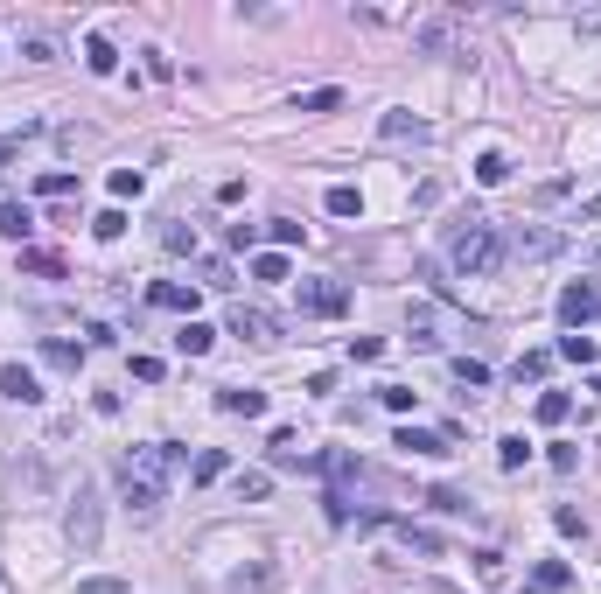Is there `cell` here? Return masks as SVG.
Wrapping results in <instances>:
<instances>
[{
    "instance_id": "cell-13",
    "label": "cell",
    "mask_w": 601,
    "mask_h": 594,
    "mask_svg": "<svg viewBox=\"0 0 601 594\" xmlns=\"http://www.w3.org/2000/svg\"><path fill=\"white\" fill-rule=\"evenodd\" d=\"M42 364H50V371H70V378H78L84 343H63V336H50V343H42Z\"/></svg>"
},
{
    "instance_id": "cell-19",
    "label": "cell",
    "mask_w": 601,
    "mask_h": 594,
    "mask_svg": "<svg viewBox=\"0 0 601 594\" xmlns=\"http://www.w3.org/2000/svg\"><path fill=\"white\" fill-rule=\"evenodd\" d=\"M0 231H7V238L22 245L28 231H35V217H28V203H0Z\"/></svg>"
},
{
    "instance_id": "cell-5",
    "label": "cell",
    "mask_w": 601,
    "mask_h": 594,
    "mask_svg": "<svg viewBox=\"0 0 601 594\" xmlns=\"http://www.w3.org/2000/svg\"><path fill=\"white\" fill-rule=\"evenodd\" d=\"M343 308H350L343 280H301V315H343Z\"/></svg>"
},
{
    "instance_id": "cell-20",
    "label": "cell",
    "mask_w": 601,
    "mask_h": 594,
    "mask_svg": "<svg viewBox=\"0 0 601 594\" xmlns=\"http://www.w3.org/2000/svg\"><path fill=\"white\" fill-rule=\"evenodd\" d=\"M273 461H280V469H308V455H301V433H273Z\"/></svg>"
},
{
    "instance_id": "cell-30",
    "label": "cell",
    "mask_w": 601,
    "mask_h": 594,
    "mask_svg": "<svg viewBox=\"0 0 601 594\" xmlns=\"http://www.w3.org/2000/svg\"><path fill=\"white\" fill-rule=\"evenodd\" d=\"M336 106H343L336 84H322V91H308V98H301V112H308V119H322V112H336Z\"/></svg>"
},
{
    "instance_id": "cell-25",
    "label": "cell",
    "mask_w": 601,
    "mask_h": 594,
    "mask_svg": "<svg viewBox=\"0 0 601 594\" xmlns=\"http://www.w3.org/2000/svg\"><path fill=\"white\" fill-rule=\"evenodd\" d=\"M413 42H419V50H447V42H455V22H419Z\"/></svg>"
},
{
    "instance_id": "cell-39",
    "label": "cell",
    "mask_w": 601,
    "mask_h": 594,
    "mask_svg": "<svg viewBox=\"0 0 601 594\" xmlns=\"http://www.w3.org/2000/svg\"><path fill=\"white\" fill-rule=\"evenodd\" d=\"M455 378H462V385H490V364H475V357H455Z\"/></svg>"
},
{
    "instance_id": "cell-49",
    "label": "cell",
    "mask_w": 601,
    "mask_h": 594,
    "mask_svg": "<svg viewBox=\"0 0 601 594\" xmlns=\"http://www.w3.org/2000/svg\"><path fill=\"white\" fill-rule=\"evenodd\" d=\"M580 217H587V224H601V196H587V203H580Z\"/></svg>"
},
{
    "instance_id": "cell-40",
    "label": "cell",
    "mask_w": 601,
    "mask_h": 594,
    "mask_svg": "<svg viewBox=\"0 0 601 594\" xmlns=\"http://www.w3.org/2000/svg\"><path fill=\"white\" fill-rule=\"evenodd\" d=\"M22 140H35V119H22V134H0V162H14V154H22Z\"/></svg>"
},
{
    "instance_id": "cell-28",
    "label": "cell",
    "mask_w": 601,
    "mask_h": 594,
    "mask_svg": "<svg viewBox=\"0 0 601 594\" xmlns=\"http://www.w3.org/2000/svg\"><path fill=\"white\" fill-rule=\"evenodd\" d=\"M475 182H483V190L511 182V162H503V154H483V162H475Z\"/></svg>"
},
{
    "instance_id": "cell-42",
    "label": "cell",
    "mask_w": 601,
    "mask_h": 594,
    "mask_svg": "<svg viewBox=\"0 0 601 594\" xmlns=\"http://www.w3.org/2000/svg\"><path fill=\"white\" fill-rule=\"evenodd\" d=\"M266 238H273V245H301V224H287V217H273V224H266Z\"/></svg>"
},
{
    "instance_id": "cell-50",
    "label": "cell",
    "mask_w": 601,
    "mask_h": 594,
    "mask_svg": "<svg viewBox=\"0 0 601 594\" xmlns=\"http://www.w3.org/2000/svg\"><path fill=\"white\" fill-rule=\"evenodd\" d=\"M595 266H601V245H595Z\"/></svg>"
},
{
    "instance_id": "cell-33",
    "label": "cell",
    "mask_w": 601,
    "mask_h": 594,
    "mask_svg": "<svg viewBox=\"0 0 601 594\" xmlns=\"http://www.w3.org/2000/svg\"><path fill=\"white\" fill-rule=\"evenodd\" d=\"M252 280H287V252H259L252 259Z\"/></svg>"
},
{
    "instance_id": "cell-10",
    "label": "cell",
    "mask_w": 601,
    "mask_h": 594,
    "mask_svg": "<svg viewBox=\"0 0 601 594\" xmlns=\"http://www.w3.org/2000/svg\"><path fill=\"white\" fill-rule=\"evenodd\" d=\"M399 545H406V552H419V560H441V552H447L441 532H427V524H413V517L399 524Z\"/></svg>"
},
{
    "instance_id": "cell-41",
    "label": "cell",
    "mask_w": 601,
    "mask_h": 594,
    "mask_svg": "<svg viewBox=\"0 0 601 594\" xmlns=\"http://www.w3.org/2000/svg\"><path fill=\"white\" fill-rule=\"evenodd\" d=\"M378 399H385V413H413V399H419V392H406V385H385Z\"/></svg>"
},
{
    "instance_id": "cell-12",
    "label": "cell",
    "mask_w": 601,
    "mask_h": 594,
    "mask_svg": "<svg viewBox=\"0 0 601 594\" xmlns=\"http://www.w3.org/2000/svg\"><path fill=\"white\" fill-rule=\"evenodd\" d=\"M273 580H280V567H273V560H259V567H238V573H231V594H266Z\"/></svg>"
},
{
    "instance_id": "cell-36",
    "label": "cell",
    "mask_w": 601,
    "mask_h": 594,
    "mask_svg": "<svg viewBox=\"0 0 601 594\" xmlns=\"http://www.w3.org/2000/svg\"><path fill=\"white\" fill-rule=\"evenodd\" d=\"M161 245H168V252H196V231H189V224H161Z\"/></svg>"
},
{
    "instance_id": "cell-51",
    "label": "cell",
    "mask_w": 601,
    "mask_h": 594,
    "mask_svg": "<svg viewBox=\"0 0 601 594\" xmlns=\"http://www.w3.org/2000/svg\"><path fill=\"white\" fill-rule=\"evenodd\" d=\"M595 392H601V378H595Z\"/></svg>"
},
{
    "instance_id": "cell-16",
    "label": "cell",
    "mask_w": 601,
    "mask_h": 594,
    "mask_svg": "<svg viewBox=\"0 0 601 594\" xmlns=\"http://www.w3.org/2000/svg\"><path fill=\"white\" fill-rule=\"evenodd\" d=\"M210 343H217V329H210V322H183V329H175V350H183V357H203Z\"/></svg>"
},
{
    "instance_id": "cell-43",
    "label": "cell",
    "mask_w": 601,
    "mask_h": 594,
    "mask_svg": "<svg viewBox=\"0 0 601 594\" xmlns=\"http://www.w3.org/2000/svg\"><path fill=\"white\" fill-rule=\"evenodd\" d=\"M552 469H559V476H574V469H580V448H574V441H559V448H552Z\"/></svg>"
},
{
    "instance_id": "cell-26",
    "label": "cell",
    "mask_w": 601,
    "mask_h": 594,
    "mask_svg": "<svg viewBox=\"0 0 601 594\" xmlns=\"http://www.w3.org/2000/svg\"><path fill=\"white\" fill-rule=\"evenodd\" d=\"M531 580H539V594H559L574 573H567V560H539V573H531Z\"/></svg>"
},
{
    "instance_id": "cell-32",
    "label": "cell",
    "mask_w": 601,
    "mask_h": 594,
    "mask_svg": "<svg viewBox=\"0 0 601 594\" xmlns=\"http://www.w3.org/2000/svg\"><path fill=\"white\" fill-rule=\"evenodd\" d=\"M266 489H273V476H259V469H245V476H238V504H259Z\"/></svg>"
},
{
    "instance_id": "cell-47",
    "label": "cell",
    "mask_w": 601,
    "mask_h": 594,
    "mask_svg": "<svg viewBox=\"0 0 601 594\" xmlns=\"http://www.w3.org/2000/svg\"><path fill=\"white\" fill-rule=\"evenodd\" d=\"M203 287H231V266L224 259H203Z\"/></svg>"
},
{
    "instance_id": "cell-38",
    "label": "cell",
    "mask_w": 601,
    "mask_h": 594,
    "mask_svg": "<svg viewBox=\"0 0 601 594\" xmlns=\"http://www.w3.org/2000/svg\"><path fill=\"white\" fill-rule=\"evenodd\" d=\"M91 231H99V238H119V231H127V210H99V217H91Z\"/></svg>"
},
{
    "instance_id": "cell-37",
    "label": "cell",
    "mask_w": 601,
    "mask_h": 594,
    "mask_svg": "<svg viewBox=\"0 0 601 594\" xmlns=\"http://www.w3.org/2000/svg\"><path fill=\"white\" fill-rule=\"evenodd\" d=\"M78 594H127V580L119 573H91V580H78Z\"/></svg>"
},
{
    "instance_id": "cell-17",
    "label": "cell",
    "mask_w": 601,
    "mask_h": 594,
    "mask_svg": "<svg viewBox=\"0 0 601 594\" xmlns=\"http://www.w3.org/2000/svg\"><path fill=\"white\" fill-rule=\"evenodd\" d=\"M434 126L427 119H413V112H385V140H427Z\"/></svg>"
},
{
    "instance_id": "cell-22",
    "label": "cell",
    "mask_w": 601,
    "mask_h": 594,
    "mask_svg": "<svg viewBox=\"0 0 601 594\" xmlns=\"http://www.w3.org/2000/svg\"><path fill=\"white\" fill-rule=\"evenodd\" d=\"M322 203H329V217H364V196L350 190V182H336V190L322 196Z\"/></svg>"
},
{
    "instance_id": "cell-23",
    "label": "cell",
    "mask_w": 601,
    "mask_h": 594,
    "mask_svg": "<svg viewBox=\"0 0 601 594\" xmlns=\"http://www.w3.org/2000/svg\"><path fill=\"white\" fill-rule=\"evenodd\" d=\"M524 461H531V441H524V433H503L497 441V469H524Z\"/></svg>"
},
{
    "instance_id": "cell-6",
    "label": "cell",
    "mask_w": 601,
    "mask_h": 594,
    "mask_svg": "<svg viewBox=\"0 0 601 594\" xmlns=\"http://www.w3.org/2000/svg\"><path fill=\"white\" fill-rule=\"evenodd\" d=\"M0 399H14V405H35V399H42L35 371H28V364H0Z\"/></svg>"
},
{
    "instance_id": "cell-8",
    "label": "cell",
    "mask_w": 601,
    "mask_h": 594,
    "mask_svg": "<svg viewBox=\"0 0 601 594\" xmlns=\"http://www.w3.org/2000/svg\"><path fill=\"white\" fill-rule=\"evenodd\" d=\"M231 336H245V343H273V336H280V322H273V315H259V308H231Z\"/></svg>"
},
{
    "instance_id": "cell-15",
    "label": "cell",
    "mask_w": 601,
    "mask_h": 594,
    "mask_svg": "<svg viewBox=\"0 0 601 594\" xmlns=\"http://www.w3.org/2000/svg\"><path fill=\"white\" fill-rule=\"evenodd\" d=\"M392 448H406V455H447V433H419V427H399Z\"/></svg>"
},
{
    "instance_id": "cell-27",
    "label": "cell",
    "mask_w": 601,
    "mask_h": 594,
    "mask_svg": "<svg viewBox=\"0 0 601 594\" xmlns=\"http://www.w3.org/2000/svg\"><path fill=\"white\" fill-rule=\"evenodd\" d=\"M427 504H434V511H447V517H462V511H469V489L441 483V489H434V497H427Z\"/></svg>"
},
{
    "instance_id": "cell-44",
    "label": "cell",
    "mask_w": 601,
    "mask_h": 594,
    "mask_svg": "<svg viewBox=\"0 0 601 594\" xmlns=\"http://www.w3.org/2000/svg\"><path fill=\"white\" fill-rule=\"evenodd\" d=\"M350 357H357V364H378V357H385V343H378V336H357V343H350Z\"/></svg>"
},
{
    "instance_id": "cell-21",
    "label": "cell",
    "mask_w": 601,
    "mask_h": 594,
    "mask_svg": "<svg viewBox=\"0 0 601 594\" xmlns=\"http://www.w3.org/2000/svg\"><path fill=\"white\" fill-rule=\"evenodd\" d=\"M22 266L42 273V280H63V259H56V252H42V245H22Z\"/></svg>"
},
{
    "instance_id": "cell-3",
    "label": "cell",
    "mask_w": 601,
    "mask_h": 594,
    "mask_svg": "<svg viewBox=\"0 0 601 594\" xmlns=\"http://www.w3.org/2000/svg\"><path fill=\"white\" fill-rule=\"evenodd\" d=\"M63 524H70V545H78V552H91V545H99V489H91V483H78V497H70V517H63Z\"/></svg>"
},
{
    "instance_id": "cell-35",
    "label": "cell",
    "mask_w": 601,
    "mask_h": 594,
    "mask_svg": "<svg viewBox=\"0 0 601 594\" xmlns=\"http://www.w3.org/2000/svg\"><path fill=\"white\" fill-rule=\"evenodd\" d=\"M35 196H78V175H63V168H50V175L35 182Z\"/></svg>"
},
{
    "instance_id": "cell-48",
    "label": "cell",
    "mask_w": 601,
    "mask_h": 594,
    "mask_svg": "<svg viewBox=\"0 0 601 594\" xmlns=\"http://www.w3.org/2000/svg\"><path fill=\"white\" fill-rule=\"evenodd\" d=\"M574 28H580V35H601V7H587V14H574Z\"/></svg>"
},
{
    "instance_id": "cell-7",
    "label": "cell",
    "mask_w": 601,
    "mask_h": 594,
    "mask_svg": "<svg viewBox=\"0 0 601 594\" xmlns=\"http://www.w3.org/2000/svg\"><path fill=\"white\" fill-rule=\"evenodd\" d=\"M147 301H155V308H168V315H189V322H196V287H175V280H155V287H147Z\"/></svg>"
},
{
    "instance_id": "cell-9",
    "label": "cell",
    "mask_w": 601,
    "mask_h": 594,
    "mask_svg": "<svg viewBox=\"0 0 601 594\" xmlns=\"http://www.w3.org/2000/svg\"><path fill=\"white\" fill-rule=\"evenodd\" d=\"M217 405H224V413H238V420H259V413H266V392H252V385H224V392H217Z\"/></svg>"
},
{
    "instance_id": "cell-45",
    "label": "cell",
    "mask_w": 601,
    "mask_h": 594,
    "mask_svg": "<svg viewBox=\"0 0 601 594\" xmlns=\"http://www.w3.org/2000/svg\"><path fill=\"white\" fill-rule=\"evenodd\" d=\"M133 378H140V385H161V357H133Z\"/></svg>"
},
{
    "instance_id": "cell-24",
    "label": "cell",
    "mask_w": 601,
    "mask_h": 594,
    "mask_svg": "<svg viewBox=\"0 0 601 594\" xmlns=\"http://www.w3.org/2000/svg\"><path fill=\"white\" fill-rule=\"evenodd\" d=\"M567 413H574V399H567V392H539V427H559Z\"/></svg>"
},
{
    "instance_id": "cell-4",
    "label": "cell",
    "mask_w": 601,
    "mask_h": 594,
    "mask_svg": "<svg viewBox=\"0 0 601 594\" xmlns=\"http://www.w3.org/2000/svg\"><path fill=\"white\" fill-rule=\"evenodd\" d=\"M601 315V280H574V287H559V322L567 329H587Z\"/></svg>"
},
{
    "instance_id": "cell-2",
    "label": "cell",
    "mask_w": 601,
    "mask_h": 594,
    "mask_svg": "<svg viewBox=\"0 0 601 594\" xmlns=\"http://www.w3.org/2000/svg\"><path fill=\"white\" fill-rule=\"evenodd\" d=\"M447 259H455V273H469V280H490V273L503 266V231L490 217H469V224L447 238Z\"/></svg>"
},
{
    "instance_id": "cell-18",
    "label": "cell",
    "mask_w": 601,
    "mask_h": 594,
    "mask_svg": "<svg viewBox=\"0 0 601 594\" xmlns=\"http://www.w3.org/2000/svg\"><path fill=\"white\" fill-rule=\"evenodd\" d=\"M546 371H552V350H524L518 364H511V378H518V385H539Z\"/></svg>"
},
{
    "instance_id": "cell-34",
    "label": "cell",
    "mask_w": 601,
    "mask_h": 594,
    "mask_svg": "<svg viewBox=\"0 0 601 594\" xmlns=\"http://www.w3.org/2000/svg\"><path fill=\"white\" fill-rule=\"evenodd\" d=\"M189 476H196V483H217V476H224V448H203V455H196V469H189Z\"/></svg>"
},
{
    "instance_id": "cell-29",
    "label": "cell",
    "mask_w": 601,
    "mask_h": 594,
    "mask_svg": "<svg viewBox=\"0 0 601 594\" xmlns=\"http://www.w3.org/2000/svg\"><path fill=\"white\" fill-rule=\"evenodd\" d=\"M559 357H567V364H595V336H559Z\"/></svg>"
},
{
    "instance_id": "cell-46",
    "label": "cell",
    "mask_w": 601,
    "mask_h": 594,
    "mask_svg": "<svg viewBox=\"0 0 601 594\" xmlns=\"http://www.w3.org/2000/svg\"><path fill=\"white\" fill-rule=\"evenodd\" d=\"M259 245V224H231V252H252Z\"/></svg>"
},
{
    "instance_id": "cell-14",
    "label": "cell",
    "mask_w": 601,
    "mask_h": 594,
    "mask_svg": "<svg viewBox=\"0 0 601 594\" xmlns=\"http://www.w3.org/2000/svg\"><path fill=\"white\" fill-rule=\"evenodd\" d=\"M84 70H91V78H112V70H119V50H112L105 35H91V42H84Z\"/></svg>"
},
{
    "instance_id": "cell-11",
    "label": "cell",
    "mask_w": 601,
    "mask_h": 594,
    "mask_svg": "<svg viewBox=\"0 0 601 594\" xmlns=\"http://www.w3.org/2000/svg\"><path fill=\"white\" fill-rule=\"evenodd\" d=\"M503 252H518V259H552V252H559V231H518Z\"/></svg>"
},
{
    "instance_id": "cell-1",
    "label": "cell",
    "mask_w": 601,
    "mask_h": 594,
    "mask_svg": "<svg viewBox=\"0 0 601 594\" xmlns=\"http://www.w3.org/2000/svg\"><path fill=\"white\" fill-rule=\"evenodd\" d=\"M183 469V448L175 441H147V448H133V455H119V497H127L133 511H161V497H168V476Z\"/></svg>"
},
{
    "instance_id": "cell-31",
    "label": "cell",
    "mask_w": 601,
    "mask_h": 594,
    "mask_svg": "<svg viewBox=\"0 0 601 594\" xmlns=\"http://www.w3.org/2000/svg\"><path fill=\"white\" fill-rule=\"evenodd\" d=\"M140 190H147V175H140V168H112V196H119V203L140 196Z\"/></svg>"
}]
</instances>
